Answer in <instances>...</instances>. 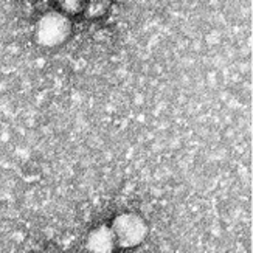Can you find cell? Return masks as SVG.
I'll return each instance as SVG.
<instances>
[{"label": "cell", "mask_w": 253, "mask_h": 253, "mask_svg": "<svg viewBox=\"0 0 253 253\" xmlns=\"http://www.w3.org/2000/svg\"><path fill=\"white\" fill-rule=\"evenodd\" d=\"M115 238L109 227H98L89 233L85 247L89 253H112L115 249Z\"/></svg>", "instance_id": "3957f363"}, {"label": "cell", "mask_w": 253, "mask_h": 253, "mask_svg": "<svg viewBox=\"0 0 253 253\" xmlns=\"http://www.w3.org/2000/svg\"><path fill=\"white\" fill-rule=\"evenodd\" d=\"M115 243L122 247H135L145 241L148 235V224L135 213H125L115 217L111 227Z\"/></svg>", "instance_id": "6da1fadb"}, {"label": "cell", "mask_w": 253, "mask_h": 253, "mask_svg": "<svg viewBox=\"0 0 253 253\" xmlns=\"http://www.w3.org/2000/svg\"><path fill=\"white\" fill-rule=\"evenodd\" d=\"M69 31V24L58 14H47L38 27V39L45 45H54L61 42Z\"/></svg>", "instance_id": "7a4b0ae2"}]
</instances>
